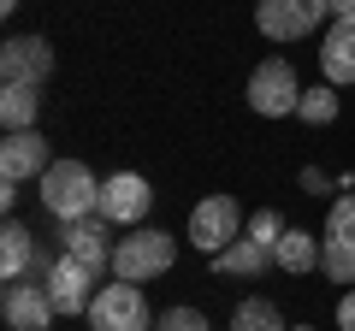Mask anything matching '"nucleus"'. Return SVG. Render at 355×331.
<instances>
[{
  "label": "nucleus",
  "mask_w": 355,
  "mask_h": 331,
  "mask_svg": "<svg viewBox=\"0 0 355 331\" xmlns=\"http://www.w3.org/2000/svg\"><path fill=\"white\" fill-rule=\"evenodd\" d=\"M36 190H42V207H48L53 219H89L101 207V178H95L83 160H53L36 178Z\"/></svg>",
  "instance_id": "obj_1"
},
{
  "label": "nucleus",
  "mask_w": 355,
  "mask_h": 331,
  "mask_svg": "<svg viewBox=\"0 0 355 331\" xmlns=\"http://www.w3.org/2000/svg\"><path fill=\"white\" fill-rule=\"evenodd\" d=\"M172 260H178L172 231L137 225L130 237H119V249H113V278L119 284H148V278H160V272H172Z\"/></svg>",
  "instance_id": "obj_2"
},
{
  "label": "nucleus",
  "mask_w": 355,
  "mask_h": 331,
  "mask_svg": "<svg viewBox=\"0 0 355 331\" xmlns=\"http://www.w3.org/2000/svg\"><path fill=\"white\" fill-rule=\"evenodd\" d=\"M331 18V0H261L254 6V30L266 42H302Z\"/></svg>",
  "instance_id": "obj_3"
},
{
  "label": "nucleus",
  "mask_w": 355,
  "mask_h": 331,
  "mask_svg": "<svg viewBox=\"0 0 355 331\" xmlns=\"http://www.w3.org/2000/svg\"><path fill=\"white\" fill-rule=\"evenodd\" d=\"M249 107L261 118H291L296 107H302V83H296V71H291V60H261L249 71Z\"/></svg>",
  "instance_id": "obj_4"
},
{
  "label": "nucleus",
  "mask_w": 355,
  "mask_h": 331,
  "mask_svg": "<svg viewBox=\"0 0 355 331\" xmlns=\"http://www.w3.org/2000/svg\"><path fill=\"white\" fill-rule=\"evenodd\" d=\"M148 302H142V284H101L95 302H89V325L95 331H154Z\"/></svg>",
  "instance_id": "obj_5"
},
{
  "label": "nucleus",
  "mask_w": 355,
  "mask_h": 331,
  "mask_svg": "<svg viewBox=\"0 0 355 331\" xmlns=\"http://www.w3.org/2000/svg\"><path fill=\"white\" fill-rule=\"evenodd\" d=\"M320 272L331 284H355V190L331 202L326 237H320Z\"/></svg>",
  "instance_id": "obj_6"
},
{
  "label": "nucleus",
  "mask_w": 355,
  "mask_h": 331,
  "mask_svg": "<svg viewBox=\"0 0 355 331\" xmlns=\"http://www.w3.org/2000/svg\"><path fill=\"white\" fill-rule=\"evenodd\" d=\"M243 231H249V219H243L237 195H207V202H196V213H190V242L202 249V255L231 249Z\"/></svg>",
  "instance_id": "obj_7"
},
{
  "label": "nucleus",
  "mask_w": 355,
  "mask_h": 331,
  "mask_svg": "<svg viewBox=\"0 0 355 331\" xmlns=\"http://www.w3.org/2000/svg\"><path fill=\"white\" fill-rule=\"evenodd\" d=\"M60 255H71V260H83L89 272H101V267H113V249H119V237H113V225H107L101 213H89V219H60Z\"/></svg>",
  "instance_id": "obj_8"
},
{
  "label": "nucleus",
  "mask_w": 355,
  "mask_h": 331,
  "mask_svg": "<svg viewBox=\"0 0 355 331\" xmlns=\"http://www.w3.org/2000/svg\"><path fill=\"white\" fill-rule=\"evenodd\" d=\"M53 296L42 278H12L6 290H0V319H6V331H48L53 325Z\"/></svg>",
  "instance_id": "obj_9"
},
{
  "label": "nucleus",
  "mask_w": 355,
  "mask_h": 331,
  "mask_svg": "<svg viewBox=\"0 0 355 331\" xmlns=\"http://www.w3.org/2000/svg\"><path fill=\"white\" fill-rule=\"evenodd\" d=\"M148 207H154V190H148V178L142 172H113V178H101V207L95 213L107 219V225H142L148 219Z\"/></svg>",
  "instance_id": "obj_10"
},
{
  "label": "nucleus",
  "mask_w": 355,
  "mask_h": 331,
  "mask_svg": "<svg viewBox=\"0 0 355 331\" xmlns=\"http://www.w3.org/2000/svg\"><path fill=\"white\" fill-rule=\"evenodd\" d=\"M53 77V42L48 36H12L0 48V83H30L42 89Z\"/></svg>",
  "instance_id": "obj_11"
},
{
  "label": "nucleus",
  "mask_w": 355,
  "mask_h": 331,
  "mask_svg": "<svg viewBox=\"0 0 355 331\" xmlns=\"http://www.w3.org/2000/svg\"><path fill=\"white\" fill-rule=\"evenodd\" d=\"M53 166L48 142H42V130H12V136L0 142V178L6 184H24V178H42Z\"/></svg>",
  "instance_id": "obj_12"
},
{
  "label": "nucleus",
  "mask_w": 355,
  "mask_h": 331,
  "mask_svg": "<svg viewBox=\"0 0 355 331\" xmlns=\"http://www.w3.org/2000/svg\"><path fill=\"white\" fill-rule=\"evenodd\" d=\"M48 296H53L60 314H83V307L95 302V272H89L83 260L60 255V260H53V272H48Z\"/></svg>",
  "instance_id": "obj_13"
},
{
  "label": "nucleus",
  "mask_w": 355,
  "mask_h": 331,
  "mask_svg": "<svg viewBox=\"0 0 355 331\" xmlns=\"http://www.w3.org/2000/svg\"><path fill=\"white\" fill-rule=\"evenodd\" d=\"M320 71H326L331 89L355 83V18H331L326 42H320Z\"/></svg>",
  "instance_id": "obj_14"
},
{
  "label": "nucleus",
  "mask_w": 355,
  "mask_h": 331,
  "mask_svg": "<svg viewBox=\"0 0 355 331\" xmlns=\"http://www.w3.org/2000/svg\"><path fill=\"white\" fill-rule=\"evenodd\" d=\"M36 231L24 225V219H6V225H0V278L12 284V278H24L30 267H36Z\"/></svg>",
  "instance_id": "obj_15"
},
{
  "label": "nucleus",
  "mask_w": 355,
  "mask_h": 331,
  "mask_svg": "<svg viewBox=\"0 0 355 331\" xmlns=\"http://www.w3.org/2000/svg\"><path fill=\"white\" fill-rule=\"evenodd\" d=\"M266 267H279V260H272V249H261L254 237H237L231 249H219V255H214L219 278H261Z\"/></svg>",
  "instance_id": "obj_16"
},
{
  "label": "nucleus",
  "mask_w": 355,
  "mask_h": 331,
  "mask_svg": "<svg viewBox=\"0 0 355 331\" xmlns=\"http://www.w3.org/2000/svg\"><path fill=\"white\" fill-rule=\"evenodd\" d=\"M36 113H42V89H30V83H6L0 89V125H6V136L12 130H36Z\"/></svg>",
  "instance_id": "obj_17"
},
{
  "label": "nucleus",
  "mask_w": 355,
  "mask_h": 331,
  "mask_svg": "<svg viewBox=\"0 0 355 331\" xmlns=\"http://www.w3.org/2000/svg\"><path fill=\"white\" fill-rule=\"evenodd\" d=\"M272 260H279L284 272H314V267H320V237L291 225V231L279 237V249H272Z\"/></svg>",
  "instance_id": "obj_18"
},
{
  "label": "nucleus",
  "mask_w": 355,
  "mask_h": 331,
  "mask_svg": "<svg viewBox=\"0 0 355 331\" xmlns=\"http://www.w3.org/2000/svg\"><path fill=\"white\" fill-rule=\"evenodd\" d=\"M231 331H291V325H284V314L272 302L249 296V302H237V314H231Z\"/></svg>",
  "instance_id": "obj_19"
},
{
  "label": "nucleus",
  "mask_w": 355,
  "mask_h": 331,
  "mask_svg": "<svg viewBox=\"0 0 355 331\" xmlns=\"http://www.w3.org/2000/svg\"><path fill=\"white\" fill-rule=\"evenodd\" d=\"M296 118H302V125H331V118H338V89H331V83H314V89H302V107H296Z\"/></svg>",
  "instance_id": "obj_20"
},
{
  "label": "nucleus",
  "mask_w": 355,
  "mask_h": 331,
  "mask_svg": "<svg viewBox=\"0 0 355 331\" xmlns=\"http://www.w3.org/2000/svg\"><path fill=\"white\" fill-rule=\"evenodd\" d=\"M284 231H291V225H284V219L272 213V207H261V213H249V231H243V237H254L261 249H279V237H284Z\"/></svg>",
  "instance_id": "obj_21"
},
{
  "label": "nucleus",
  "mask_w": 355,
  "mask_h": 331,
  "mask_svg": "<svg viewBox=\"0 0 355 331\" xmlns=\"http://www.w3.org/2000/svg\"><path fill=\"white\" fill-rule=\"evenodd\" d=\"M154 331H207V314L202 307H166V314L154 319Z\"/></svg>",
  "instance_id": "obj_22"
},
{
  "label": "nucleus",
  "mask_w": 355,
  "mask_h": 331,
  "mask_svg": "<svg viewBox=\"0 0 355 331\" xmlns=\"http://www.w3.org/2000/svg\"><path fill=\"white\" fill-rule=\"evenodd\" d=\"M302 190H308V195H326V190H331V178L320 172V166H308V172H302Z\"/></svg>",
  "instance_id": "obj_23"
},
{
  "label": "nucleus",
  "mask_w": 355,
  "mask_h": 331,
  "mask_svg": "<svg viewBox=\"0 0 355 331\" xmlns=\"http://www.w3.org/2000/svg\"><path fill=\"white\" fill-rule=\"evenodd\" d=\"M338 331H355V290L338 302Z\"/></svg>",
  "instance_id": "obj_24"
},
{
  "label": "nucleus",
  "mask_w": 355,
  "mask_h": 331,
  "mask_svg": "<svg viewBox=\"0 0 355 331\" xmlns=\"http://www.w3.org/2000/svg\"><path fill=\"white\" fill-rule=\"evenodd\" d=\"M331 18H355V0H331Z\"/></svg>",
  "instance_id": "obj_25"
},
{
  "label": "nucleus",
  "mask_w": 355,
  "mask_h": 331,
  "mask_svg": "<svg viewBox=\"0 0 355 331\" xmlns=\"http://www.w3.org/2000/svg\"><path fill=\"white\" fill-rule=\"evenodd\" d=\"M0 12H18V0H0Z\"/></svg>",
  "instance_id": "obj_26"
},
{
  "label": "nucleus",
  "mask_w": 355,
  "mask_h": 331,
  "mask_svg": "<svg viewBox=\"0 0 355 331\" xmlns=\"http://www.w3.org/2000/svg\"><path fill=\"white\" fill-rule=\"evenodd\" d=\"M291 331H314V325H291Z\"/></svg>",
  "instance_id": "obj_27"
}]
</instances>
